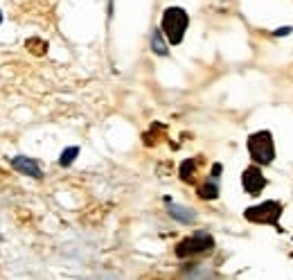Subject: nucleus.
<instances>
[{"mask_svg":"<svg viewBox=\"0 0 293 280\" xmlns=\"http://www.w3.org/2000/svg\"><path fill=\"white\" fill-rule=\"evenodd\" d=\"M167 206H169V215L174 217L176 221H180V224H192V221H196V212H194L192 208L178 206V203H171V201H167Z\"/></svg>","mask_w":293,"mask_h":280,"instance_id":"0eeeda50","label":"nucleus"},{"mask_svg":"<svg viewBox=\"0 0 293 280\" xmlns=\"http://www.w3.org/2000/svg\"><path fill=\"white\" fill-rule=\"evenodd\" d=\"M79 156V147H68L61 152V156H59V165L61 167H70L72 163H75V158Z\"/></svg>","mask_w":293,"mask_h":280,"instance_id":"9b49d317","label":"nucleus"},{"mask_svg":"<svg viewBox=\"0 0 293 280\" xmlns=\"http://www.w3.org/2000/svg\"><path fill=\"white\" fill-rule=\"evenodd\" d=\"M266 176L264 172L259 170V165L257 163H252V165H248L246 170L241 172V188L246 194H250V197H257V194H261V190L266 188Z\"/></svg>","mask_w":293,"mask_h":280,"instance_id":"39448f33","label":"nucleus"},{"mask_svg":"<svg viewBox=\"0 0 293 280\" xmlns=\"http://www.w3.org/2000/svg\"><path fill=\"white\" fill-rule=\"evenodd\" d=\"M214 248V237H212L210 233H194L189 235V237L180 239L178 244H176L174 253L176 257H192V255H201V253H207Z\"/></svg>","mask_w":293,"mask_h":280,"instance_id":"20e7f679","label":"nucleus"},{"mask_svg":"<svg viewBox=\"0 0 293 280\" xmlns=\"http://www.w3.org/2000/svg\"><path fill=\"white\" fill-rule=\"evenodd\" d=\"M291 257H293V253H291Z\"/></svg>","mask_w":293,"mask_h":280,"instance_id":"dca6fc26","label":"nucleus"},{"mask_svg":"<svg viewBox=\"0 0 293 280\" xmlns=\"http://www.w3.org/2000/svg\"><path fill=\"white\" fill-rule=\"evenodd\" d=\"M246 147H248V154H250L252 163H257V165H270L275 161V140H273L270 131L261 129V131L250 133L246 140Z\"/></svg>","mask_w":293,"mask_h":280,"instance_id":"f03ea898","label":"nucleus"},{"mask_svg":"<svg viewBox=\"0 0 293 280\" xmlns=\"http://www.w3.org/2000/svg\"><path fill=\"white\" fill-rule=\"evenodd\" d=\"M189 27V14L183 7H167L160 18V30L169 45H180Z\"/></svg>","mask_w":293,"mask_h":280,"instance_id":"f257e3e1","label":"nucleus"},{"mask_svg":"<svg viewBox=\"0 0 293 280\" xmlns=\"http://www.w3.org/2000/svg\"><path fill=\"white\" fill-rule=\"evenodd\" d=\"M0 23H3V12H0Z\"/></svg>","mask_w":293,"mask_h":280,"instance_id":"2eb2a0df","label":"nucleus"},{"mask_svg":"<svg viewBox=\"0 0 293 280\" xmlns=\"http://www.w3.org/2000/svg\"><path fill=\"white\" fill-rule=\"evenodd\" d=\"M178 176H180V181H185V183H192V181L196 179V161H194V158H187V161L180 163Z\"/></svg>","mask_w":293,"mask_h":280,"instance_id":"9d476101","label":"nucleus"},{"mask_svg":"<svg viewBox=\"0 0 293 280\" xmlns=\"http://www.w3.org/2000/svg\"><path fill=\"white\" fill-rule=\"evenodd\" d=\"M12 167L18 172V174H25V176H32V179H41L43 172H41L39 163L30 156H14L12 158Z\"/></svg>","mask_w":293,"mask_h":280,"instance_id":"423d86ee","label":"nucleus"},{"mask_svg":"<svg viewBox=\"0 0 293 280\" xmlns=\"http://www.w3.org/2000/svg\"><path fill=\"white\" fill-rule=\"evenodd\" d=\"M25 45L34 54H45V52H48V43H45V41H41V39H27Z\"/></svg>","mask_w":293,"mask_h":280,"instance_id":"f8f14e48","label":"nucleus"},{"mask_svg":"<svg viewBox=\"0 0 293 280\" xmlns=\"http://www.w3.org/2000/svg\"><path fill=\"white\" fill-rule=\"evenodd\" d=\"M291 32H293V27H279V30L273 32V34L275 36H286V34H291Z\"/></svg>","mask_w":293,"mask_h":280,"instance_id":"4468645a","label":"nucleus"},{"mask_svg":"<svg viewBox=\"0 0 293 280\" xmlns=\"http://www.w3.org/2000/svg\"><path fill=\"white\" fill-rule=\"evenodd\" d=\"M198 197L203 199V201H214L216 197H219V185H216V179H207L203 185H198Z\"/></svg>","mask_w":293,"mask_h":280,"instance_id":"1a4fd4ad","label":"nucleus"},{"mask_svg":"<svg viewBox=\"0 0 293 280\" xmlns=\"http://www.w3.org/2000/svg\"><path fill=\"white\" fill-rule=\"evenodd\" d=\"M151 50L158 54V57H167V54H169L167 43H165V34H162L160 27H156V30L151 32Z\"/></svg>","mask_w":293,"mask_h":280,"instance_id":"6e6552de","label":"nucleus"},{"mask_svg":"<svg viewBox=\"0 0 293 280\" xmlns=\"http://www.w3.org/2000/svg\"><path fill=\"white\" fill-rule=\"evenodd\" d=\"M221 170H223V167H221V163H214V165H212V179H219Z\"/></svg>","mask_w":293,"mask_h":280,"instance_id":"ddd939ff","label":"nucleus"},{"mask_svg":"<svg viewBox=\"0 0 293 280\" xmlns=\"http://www.w3.org/2000/svg\"><path fill=\"white\" fill-rule=\"evenodd\" d=\"M282 212L284 208L279 201H264V203L246 208L243 210V219L250 221V224H268L279 230V217H282Z\"/></svg>","mask_w":293,"mask_h":280,"instance_id":"7ed1b4c3","label":"nucleus"}]
</instances>
